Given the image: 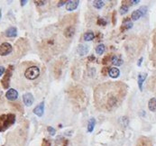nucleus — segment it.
<instances>
[{
    "label": "nucleus",
    "mask_w": 156,
    "mask_h": 146,
    "mask_svg": "<svg viewBox=\"0 0 156 146\" xmlns=\"http://www.w3.org/2000/svg\"><path fill=\"white\" fill-rule=\"evenodd\" d=\"M39 75H40V70H39V68H37L35 66L28 68L25 72L26 78L28 79H31V80L35 79L36 78H38Z\"/></svg>",
    "instance_id": "nucleus-1"
},
{
    "label": "nucleus",
    "mask_w": 156,
    "mask_h": 146,
    "mask_svg": "<svg viewBox=\"0 0 156 146\" xmlns=\"http://www.w3.org/2000/svg\"><path fill=\"white\" fill-rule=\"evenodd\" d=\"M13 47L8 43H4L0 44V56H7L12 52Z\"/></svg>",
    "instance_id": "nucleus-2"
},
{
    "label": "nucleus",
    "mask_w": 156,
    "mask_h": 146,
    "mask_svg": "<svg viewBox=\"0 0 156 146\" xmlns=\"http://www.w3.org/2000/svg\"><path fill=\"white\" fill-rule=\"evenodd\" d=\"M23 100H24V103L27 106H30L33 105V103L34 101V96L31 93H26L23 96Z\"/></svg>",
    "instance_id": "nucleus-3"
},
{
    "label": "nucleus",
    "mask_w": 156,
    "mask_h": 146,
    "mask_svg": "<svg viewBox=\"0 0 156 146\" xmlns=\"http://www.w3.org/2000/svg\"><path fill=\"white\" fill-rule=\"evenodd\" d=\"M79 1L78 0H71V1H68L66 4V9L68 10V11H73V10H75L77 7H78V6H79Z\"/></svg>",
    "instance_id": "nucleus-4"
},
{
    "label": "nucleus",
    "mask_w": 156,
    "mask_h": 146,
    "mask_svg": "<svg viewBox=\"0 0 156 146\" xmlns=\"http://www.w3.org/2000/svg\"><path fill=\"white\" fill-rule=\"evenodd\" d=\"M18 97V93L16 89L14 88H10L8 92H7V98L8 100H16Z\"/></svg>",
    "instance_id": "nucleus-5"
},
{
    "label": "nucleus",
    "mask_w": 156,
    "mask_h": 146,
    "mask_svg": "<svg viewBox=\"0 0 156 146\" xmlns=\"http://www.w3.org/2000/svg\"><path fill=\"white\" fill-rule=\"evenodd\" d=\"M44 103L42 102L40 103L34 109V113L37 115V116H42L44 115Z\"/></svg>",
    "instance_id": "nucleus-6"
},
{
    "label": "nucleus",
    "mask_w": 156,
    "mask_h": 146,
    "mask_svg": "<svg viewBox=\"0 0 156 146\" xmlns=\"http://www.w3.org/2000/svg\"><path fill=\"white\" fill-rule=\"evenodd\" d=\"M111 62L115 66H120L123 64V60L120 55H113L111 58Z\"/></svg>",
    "instance_id": "nucleus-7"
},
{
    "label": "nucleus",
    "mask_w": 156,
    "mask_h": 146,
    "mask_svg": "<svg viewBox=\"0 0 156 146\" xmlns=\"http://www.w3.org/2000/svg\"><path fill=\"white\" fill-rule=\"evenodd\" d=\"M6 35L8 37H15L17 35V30L16 27H9L7 31H6Z\"/></svg>",
    "instance_id": "nucleus-8"
},
{
    "label": "nucleus",
    "mask_w": 156,
    "mask_h": 146,
    "mask_svg": "<svg viewBox=\"0 0 156 146\" xmlns=\"http://www.w3.org/2000/svg\"><path fill=\"white\" fill-rule=\"evenodd\" d=\"M148 107L150 109V111L152 112H156V98H151L148 102Z\"/></svg>",
    "instance_id": "nucleus-9"
},
{
    "label": "nucleus",
    "mask_w": 156,
    "mask_h": 146,
    "mask_svg": "<svg viewBox=\"0 0 156 146\" xmlns=\"http://www.w3.org/2000/svg\"><path fill=\"white\" fill-rule=\"evenodd\" d=\"M108 74H109V76H110L111 78H113V79H116V78H117V77L119 76V74H120V71H119V70H118L117 68H115V67H113V68H111V69L109 70V72H108Z\"/></svg>",
    "instance_id": "nucleus-10"
},
{
    "label": "nucleus",
    "mask_w": 156,
    "mask_h": 146,
    "mask_svg": "<svg viewBox=\"0 0 156 146\" xmlns=\"http://www.w3.org/2000/svg\"><path fill=\"white\" fill-rule=\"evenodd\" d=\"M78 52H79V53H80L81 56H83V55L87 54V53H88V46H85V45H83V44H80V45L79 46Z\"/></svg>",
    "instance_id": "nucleus-11"
},
{
    "label": "nucleus",
    "mask_w": 156,
    "mask_h": 146,
    "mask_svg": "<svg viewBox=\"0 0 156 146\" xmlns=\"http://www.w3.org/2000/svg\"><path fill=\"white\" fill-rule=\"evenodd\" d=\"M146 76H147V74H146V73H144V74H143V73H142V74H140V75L138 76V85H139L140 89H142V83H143V81L145 80Z\"/></svg>",
    "instance_id": "nucleus-12"
},
{
    "label": "nucleus",
    "mask_w": 156,
    "mask_h": 146,
    "mask_svg": "<svg viewBox=\"0 0 156 146\" xmlns=\"http://www.w3.org/2000/svg\"><path fill=\"white\" fill-rule=\"evenodd\" d=\"M142 12L138 9V10H135V11H134L133 13H132V19L134 20V21H136V20H138L141 16H142Z\"/></svg>",
    "instance_id": "nucleus-13"
},
{
    "label": "nucleus",
    "mask_w": 156,
    "mask_h": 146,
    "mask_svg": "<svg viewBox=\"0 0 156 146\" xmlns=\"http://www.w3.org/2000/svg\"><path fill=\"white\" fill-rule=\"evenodd\" d=\"M74 32H75L74 27L70 26V27H68V28L65 30V36H66V37H71V36L74 34Z\"/></svg>",
    "instance_id": "nucleus-14"
},
{
    "label": "nucleus",
    "mask_w": 156,
    "mask_h": 146,
    "mask_svg": "<svg viewBox=\"0 0 156 146\" xmlns=\"http://www.w3.org/2000/svg\"><path fill=\"white\" fill-rule=\"evenodd\" d=\"M105 52V45L104 44H98L96 48V52L98 55H102Z\"/></svg>",
    "instance_id": "nucleus-15"
},
{
    "label": "nucleus",
    "mask_w": 156,
    "mask_h": 146,
    "mask_svg": "<svg viewBox=\"0 0 156 146\" xmlns=\"http://www.w3.org/2000/svg\"><path fill=\"white\" fill-rule=\"evenodd\" d=\"M123 26L124 29H130L133 26V23L129 20V18H126L124 22H123Z\"/></svg>",
    "instance_id": "nucleus-16"
},
{
    "label": "nucleus",
    "mask_w": 156,
    "mask_h": 146,
    "mask_svg": "<svg viewBox=\"0 0 156 146\" xmlns=\"http://www.w3.org/2000/svg\"><path fill=\"white\" fill-rule=\"evenodd\" d=\"M93 7L98 8V9H100L104 7V2L100 1V0H96V1L93 2Z\"/></svg>",
    "instance_id": "nucleus-17"
},
{
    "label": "nucleus",
    "mask_w": 156,
    "mask_h": 146,
    "mask_svg": "<svg viewBox=\"0 0 156 146\" xmlns=\"http://www.w3.org/2000/svg\"><path fill=\"white\" fill-rule=\"evenodd\" d=\"M94 39V34L91 33V32H88V33H86L85 35H84V40L87 41V42H89V41H92Z\"/></svg>",
    "instance_id": "nucleus-18"
},
{
    "label": "nucleus",
    "mask_w": 156,
    "mask_h": 146,
    "mask_svg": "<svg viewBox=\"0 0 156 146\" xmlns=\"http://www.w3.org/2000/svg\"><path fill=\"white\" fill-rule=\"evenodd\" d=\"M94 126H95V120L94 119H91L89 122H88V131L89 133H91L94 129Z\"/></svg>",
    "instance_id": "nucleus-19"
},
{
    "label": "nucleus",
    "mask_w": 156,
    "mask_h": 146,
    "mask_svg": "<svg viewBox=\"0 0 156 146\" xmlns=\"http://www.w3.org/2000/svg\"><path fill=\"white\" fill-rule=\"evenodd\" d=\"M127 11H128V6L124 5V6H122V7H121V8H120V14H121V15L125 14Z\"/></svg>",
    "instance_id": "nucleus-20"
},
{
    "label": "nucleus",
    "mask_w": 156,
    "mask_h": 146,
    "mask_svg": "<svg viewBox=\"0 0 156 146\" xmlns=\"http://www.w3.org/2000/svg\"><path fill=\"white\" fill-rule=\"evenodd\" d=\"M48 131H49L50 134H52V135H54V134H55V130H54L52 126H49V127H48Z\"/></svg>",
    "instance_id": "nucleus-21"
},
{
    "label": "nucleus",
    "mask_w": 156,
    "mask_h": 146,
    "mask_svg": "<svg viewBox=\"0 0 156 146\" xmlns=\"http://www.w3.org/2000/svg\"><path fill=\"white\" fill-rule=\"evenodd\" d=\"M34 3L36 5H38V6H43L45 3V1H37V0H36V1H34Z\"/></svg>",
    "instance_id": "nucleus-22"
},
{
    "label": "nucleus",
    "mask_w": 156,
    "mask_h": 146,
    "mask_svg": "<svg viewBox=\"0 0 156 146\" xmlns=\"http://www.w3.org/2000/svg\"><path fill=\"white\" fill-rule=\"evenodd\" d=\"M5 72V68L2 67V66H0V77H1L3 75V73Z\"/></svg>",
    "instance_id": "nucleus-23"
},
{
    "label": "nucleus",
    "mask_w": 156,
    "mask_h": 146,
    "mask_svg": "<svg viewBox=\"0 0 156 146\" xmlns=\"http://www.w3.org/2000/svg\"><path fill=\"white\" fill-rule=\"evenodd\" d=\"M98 24H99V25H106V21H104V19L102 18V19H99V20H98Z\"/></svg>",
    "instance_id": "nucleus-24"
},
{
    "label": "nucleus",
    "mask_w": 156,
    "mask_h": 146,
    "mask_svg": "<svg viewBox=\"0 0 156 146\" xmlns=\"http://www.w3.org/2000/svg\"><path fill=\"white\" fill-rule=\"evenodd\" d=\"M132 4H138L139 3V0H136V1H131Z\"/></svg>",
    "instance_id": "nucleus-25"
},
{
    "label": "nucleus",
    "mask_w": 156,
    "mask_h": 146,
    "mask_svg": "<svg viewBox=\"0 0 156 146\" xmlns=\"http://www.w3.org/2000/svg\"><path fill=\"white\" fill-rule=\"evenodd\" d=\"M26 3H27V1H21V5H22V6H25Z\"/></svg>",
    "instance_id": "nucleus-26"
},
{
    "label": "nucleus",
    "mask_w": 156,
    "mask_h": 146,
    "mask_svg": "<svg viewBox=\"0 0 156 146\" xmlns=\"http://www.w3.org/2000/svg\"><path fill=\"white\" fill-rule=\"evenodd\" d=\"M142 61V58H141V59L139 60V62H138V65H139V66L141 65V61Z\"/></svg>",
    "instance_id": "nucleus-27"
}]
</instances>
